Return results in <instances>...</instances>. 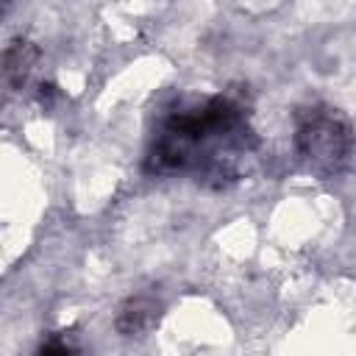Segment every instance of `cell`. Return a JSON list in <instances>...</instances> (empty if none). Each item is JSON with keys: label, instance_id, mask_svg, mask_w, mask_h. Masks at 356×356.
I'll return each instance as SVG.
<instances>
[{"label": "cell", "instance_id": "cell-1", "mask_svg": "<svg viewBox=\"0 0 356 356\" xmlns=\"http://www.w3.org/2000/svg\"><path fill=\"white\" fill-rule=\"evenodd\" d=\"M256 153L259 134L242 100L222 92L184 95L156 117L142 170L159 178L228 186L250 170Z\"/></svg>", "mask_w": 356, "mask_h": 356}, {"label": "cell", "instance_id": "cell-2", "mask_svg": "<svg viewBox=\"0 0 356 356\" xmlns=\"http://www.w3.org/2000/svg\"><path fill=\"white\" fill-rule=\"evenodd\" d=\"M292 147L298 161L320 178L342 175L356 153V131L350 120L325 103L306 106L295 114Z\"/></svg>", "mask_w": 356, "mask_h": 356}, {"label": "cell", "instance_id": "cell-3", "mask_svg": "<svg viewBox=\"0 0 356 356\" xmlns=\"http://www.w3.org/2000/svg\"><path fill=\"white\" fill-rule=\"evenodd\" d=\"M159 314H161V303L153 295H131L120 306V312L114 317V328L122 337L145 334L147 328H153L159 323Z\"/></svg>", "mask_w": 356, "mask_h": 356}, {"label": "cell", "instance_id": "cell-4", "mask_svg": "<svg viewBox=\"0 0 356 356\" xmlns=\"http://www.w3.org/2000/svg\"><path fill=\"white\" fill-rule=\"evenodd\" d=\"M36 61H39V50L31 44V42H11L3 53V78H6V86L8 89H22L28 83V78L33 75L36 70Z\"/></svg>", "mask_w": 356, "mask_h": 356}, {"label": "cell", "instance_id": "cell-5", "mask_svg": "<svg viewBox=\"0 0 356 356\" xmlns=\"http://www.w3.org/2000/svg\"><path fill=\"white\" fill-rule=\"evenodd\" d=\"M36 356H83V353H81V348H78L72 339L53 334V337H47V339L36 348Z\"/></svg>", "mask_w": 356, "mask_h": 356}]
</instances>
